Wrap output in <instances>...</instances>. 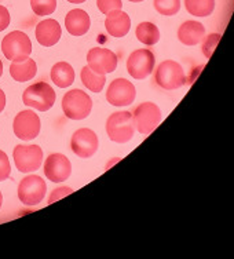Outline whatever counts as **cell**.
Segmentation results:
<instances>
[{
	"mask_svg": "<svg viewBox=\"0 0 234 259\" xmlns=\"http://www.w3.org/2000/svg\"><path fill=\"white\" fill-rule=\"evenodd\" d=\"M2 204H3V194L0 192V208H2Z\"/></svg>",
	"mask_w": 234,
	"mask_h": 259,
	"instance_id": "34",
	"label": "cell"
},
{
	"mask_svg": "<svg viewBox=\"0 0 234 259\" xmlns=\"http://www.w3.org/2000/svg\"><path fill=\"white\" fill-rule=\"evenodd\" d=\"M47 185L39 175H28L18 185V199L25 205H37L44 199Z\"/></svg>",
	"mask_w": 234,
	"mask_h": 259,
	"instance_id": "8",
	"label": "cell"
},
{
	"mask_svg": "<svg viewBox=\"0 0 234 259\" xmlns=\"http://www.w3.org/2000/svg\"><path fill=\"white\" fill-rule=\"evenodd\" d=\"M72 174V164L66 156L61 153H53L44 163V175L54 184H61L69 180Z\"/></svg>",
	"mask_w": 234,
	"mask_h": 259,
	"instance_id": "14",
	"label": "cell"
},
{
	"mask_svg": "<svg viewBox=\"0 0 234 259\" xmlns=\"http://www.w3.org/2000/svg\"><path fill=\"white\" fill-rule=\"evenodd\" d=\"M156 11L161 15H175L180 10V0H155Z\"/></svg>",
	"mask_w": 234,
	"mask_h": 259,
	"instance_id": "24",
	"label": "cell"
},
{
	"mask_svg": "<svg viewBox=\"0 0 234 259\" xmlns=\"http://www.w3.org/2000/svg\"><path fill=\"white\" fill-rule=\"evenodd\" d=\"M30 7L36 15H50L57 9V0H30Z\"/></svg>",
	"mask_w": 234,
	"mask_h": 259,
	"instance_id": "25",
	"label": "cell"
},
{
	"mask_svg": "<svg viewBox=\"0 0 234 259\" xmlns=\"http://www.w3.org/2000/svg\"><path fill=\"white\" fill-rule=\"evenodd\" d=\"M98 146H100L98 137L90 128L77 130L70 140V148L73 153L81 159H88L94 156L95 152L98 150Z\"/></svg>",
	"mask_w": 234,
	"mask_h": 259,
	"instance_id": "10",
	"label": "cell"
},
{
	"mask_svg": "<svg viewBox=\"0 0 234 259\" xmlns=\"http://www.w3.org/2000/svg\"><path fill=\"white\" fill-rule=\"evenodd\" d=\"M51 80L60 89H66L75 81V70L68 62H57L51 68Z\"/></svg>",
	"mask_w": 234,
	"mask_h": 259,
	"instance_id": "20",
	"label": "cell"
},
{
	"mask_svg": "<svg viewBox=\"0 0 234 259\" xmlns=\"http://www.w3.org/2000/svg\"><path fill=\"white\" fill-rule=\"evenodd\" d=\"M11 174L10 160L3 150H0V182L6 181Z\"/></svg>",
	"mask_w": 234,
	"mask_h": 259,
	"instance_id": "28",
	"label": "cell"
},
{
	"mask_svg": "<svg viewBox=\"0 0 234 259\" xmlns=\"http://www.w3.org/2000/svg\"><path fill=\"white\" fill-rule=\"evenodd\" d=\"M184 7L195 17H208L215 10V0H184Z\"/></svg>",
	"mask_w": 234,
	"mask_h": 259,
	"instance_id": "23",
	"label": "cell"
},
{
	"mask_svg": "<svg viewBox=\"0 0 234 259\" xmlns=\"http://www.w3.org/2000/svg\"><path fill=\"white\" fill-rule=\"evenodd\" d=\"M81 83L92 93H101L104 90L105 83H106V75H98L90 66H83V69L80 72Z\"/></svg>",
	"mask_w": 234,
	"mask_h": 259,
	"instance_id": "21",
	"label": "cell"
},
{
	"mask_svg": "<svg viewBox=\"0 0 234 259\" xmlns=\"http://www.w3.org/2000/svg\"><path fill=\"white\" fill-rule=\"evenodd\" d=\"M40 119L32 110H22L15 116L14 123H13V130L17 138L22 141H32L40 133Z\"/></svg>",
	"mask_w": 234,
	"mask_h": 259,
	"instance_id": "12",
	"label": "cell"
},
{
	"mask_svg": "<svg viewBox=\"0 0 234 259\" xmlns=\"http://www.w3.org/2000/svg\"><path fill=\"white\" fill-rule=\"evenodd\" d=\"M136 90L130 80L115 79L106 91V100L113 106H128L135 101Z\"/></svg>",
	"mask_w": 234,
	"mask_h": 259,
	"instance_id": "11",
	"label": "cell"
},
{
	"mask_svg": "<svg viewBox=\"0 0 234 259\" xmlns=\"http://www.w3.org/2000/svg\"><path fill=\"white\" fill-rule=\"evenodd\" d=\"M156 83L164 90H176L188 83L183 68L175 61H163L156 69Z\"/></svg>",
	"mask_w": 234,
	"mask_h": 259,
	"instance_id": "4",
	"label": "cell"
},
{
	"mask_svg": "<svg viewBox=\"0 0 234 259\" xmlns=\"http://www.w3.org/2000/svg\"><path fill=\"white\" fill-rule=\"evenodd\" d=\"M97 6L102 14H108L113 10H121V0H97Z\"/></svg>",
	"mask_w": 234,
	"mask_h": 259,
	"instance_id": "27",
	"label": "cell"
},
{
	"mask_svg": "<svg viewBox=\"0 0 234 259\" xmlns=\"http://www.w3.org/2000/svg\"><path fill=\"white\" fill-rule=\"evenodd\" d=\"M220 35L219 33H211L209 36H207L204 39V43H203V53L207 58H211V55L216 49V46L219 43Z\"/></svg>",
	"mask_w": 234,
	"mask_h": 259,
	"instance_id": "26",
	"label": "cell"
},
{
	"mask_svg": "<svg viewBox=\"0 0 234 259\" xmlns=\"http://www.w3.org/2000/svg\"><path fill=\"white\" fill-rule=\"evenodd\" d=\"M204 36L205 28L199 21H184L178 29V39L184 46H197Z\"/></svg>",
	"mask_w": 234,
	"mask_h": 259,
	"instance_id": "17",
	"label": "cell"
},
{
	"mask_svg": "<svg viewBox=\"0 0 234 259\" xmlns=\"http://www.w3.org/2000/svg\"><path fill=\"white\" fill-rule=\"evenodd\" d=\"M36 72H37V65L29 57L24 61H13L10 65L11 77L20 83L33 79L36 76Z\"/></svg>",
	"mask_w": 234,
	"mask_h": 259,
	"instance_id": "19",
	"label": "cell"
},
{
	"mask_svg": "<svg viewBox=\"0 0 234 259\" xmlns=\"http://www.w3.org/2000/svg\"><path fill=\"white\" fill-rule=\"evenodd\" d=\"M2 51L7 60L24 61L32 53V41L26 33L14 30L2 40Z\"/></svg>",
	"mask_w": 234,
	"mask_h": 259,
	"instance_id": "5",
	"label": "cell"
},
{
	"mask_svg": "<svg viewBox=\"0 0 234 259\" xmlns=\"http://www.w3.org/2000/svg\"><path fill=\"white\" fill-rule=\"evenodd\" d=\"M91 20L90 15L87 14L84 10L75 9L70 10L65 17V26L66 30L72 36H83L85 35L90 29Z\"/></svg>",
	"mask_w": 234,
	"mask_h": 259,
	"instance_id": "18",
	"label": "cell"
},
{
	"mask_svg": "<svg viewBox=\"0 0 234 259\" xmlns=\"http://www.w3.org/2000/svg\"><path fill=\"white\" fill-rule=\"evenodd\" d=\"M87 64L98 75H108L117 68V57L113 51L94 47L87 54Z\"/></svg>",
	"mask_w": 234,
	"mask_h": 259,
	"instance_id": "13",
	"label": "cell"
},
{
	"mask_svg": "<svg viewBox=\"0 0 234 259\" xmlns=\"http://www.w3.org/2000/svg\"><path fill=\"white\" fill-rule=\"evenodd\" d=\"M106 133L110 141L116 144H127L135 134V124L132 113L116 112L106 120Z\"/></svg>",
	"mask_w": 234,
	"mask_h": 259,
	"instance_id": "1",
	"label": "cell"
},
{
	"mask_svg": "<svg viewBox=\"0 0 234 259\" xmlns=\"http://www.w3.org/2000/svg\"><path fill=\"white\" fill-rule=\"evenodd\" d=\"M72 192H73V190L70 189V188H58V189H54L53 190V193H51L50 199H49V204L54 203V201H57V200L61 199V197H65V196L70 194Z\"/></svg>",
	"mask_w": 234,
	"mask_h": 259,
	"instance_id": "29",
	"label": "cell"
},
{
	"mask_svg": "<svg viewBox=\"0 0 234 259\" xmlns=\"http://www.w3.org/2000/svg\"><path fill=\"white\" fill-rule=\"evenodd\" d=\"M105 28L113 37H123L131 29L130 15L121 10H113L106 14Z\"/></svg>",
	"mask_w": 234,
	"mask_h": 259,
	"instance_id": "16",
	"label": "cell"
},
{
	"mask_svg": "<svg viewBox=\"0 0 234 259\" xmlns=\"http://www.w3.org/2000/svg\"><path fill=\"white\" fill-rule=\"evenodd\" d=\"M92 109L90 95L83 90L75 89L68 91L62 98V110L68 119L83 120L88 117Z\"/></svg>",
	"mask_w": 234,
	"mask_h": 259,
	"instance_id": "2",
	"label": "cell"
},
{
	"mask_svg": "<svg viewBox=\"0 0 234 259\" xmlns=\"http://www.w3.org/2000/svg\"><path fill=\"white\" fill-rule=\"evenodd\" d=\"M128 2H132V3H141V2H144V0H128Z\"/></svg>",
	"mask_w": 234,
	"mask_h": 259,
	"instance_id": "35",
	"label": "cell"
},
{
	"mask_svg": "<svg viewBox=\"0 0 234 259\" xmlns=\"http://www.w3.org/2000/svg\"><path fill=\"white\" fill-rule=\"evenodd\" d=\"M36 40L39 41V45L43 47H51L55 46L60 41L62 36V29L58 21L55 20H44L37 24L36 26Z\"/></svg>",
	"mask_w": 234,
	"mask_h": 259,
	"instance_id": "15",
	"label": "cell"
},
{
	"mask_svg": "<svg viewBox=\"0 0 234 259\" xmlns=\"http://www.w3.org/2000/svg\"><path fill=\"white\" fill-rule=\"evenodd\" d=\"M155 54L149 49H139L131 53L127 60V70L136 80L146 79L155 69Z\"/></svg>",
	"mask_w": 234,
	"mask_h": 259,
	"instance_id": "9",
	"label": "cell"
},
{
	"mask_svg": "<svg viewBox=\"0 0 234 259\" xmlns=\"http://www.w3.org/2000/svg\"><path fill=\"white\" fill-rule=\"evenodd\" d=\"M17 169L28 174L40 168L43 161V150L39 145H17L13 150Z\"/></svg>",
	"mask_w": 234,
	"mask_h": 259,
	"instance_id": "7",
	"label": "cell"
},
{
	"mask_svg": "<svg viewBox=\"0 0 234 259\" xmlns=\"http://www.w3.org/2000/svg\"><path fill=\"white\" fill-rule=\"evenodd\" d=\"M55 98L57 95H55L54 89L45 81H39V83L29 85L22 94L24 104L33 109H37L39 112L50 110L54 106Z\"/></svg>",
	"mask_w": 234,
	"mask_h": 259,
	"instance_id": "3",
	"label": "cell"
},
{
	"mask_svg": "<svg viewBox=\"0 0 234 259\" xmlns=\"http://www.w3.org/2000/svg\"><path fill=\"white\" fill-rule=\"evenodd\" d=\"M9 25H10V13L5 6L0 5V32H3Z\"/></svg>",
	"mask_w": 234,
	"mask_h": 259,
	"instance_id": "30",
	"label": "cell"
},
{
	"mask_svg": "<svg viewBox=\"0 0 234 259\" xmlns=\"http://www.w3.org/2000/svg\"><path fill=\"white\" fill-rule=\"evenodd\" d=\"M136 39L145 46H155L160 40L159 28L152 22H141L135 30Z\"/></svg>",
	"mask_w": 234,
	"mask_h": 259,
	"instance_id": "22",
	"label": "cell"
},
{
	"mask_svg": "<svg viewBox=\"0 0 234 259\" xmlns=\"http://www.w3.org/2000/svg\"><path fill=\"white\" fill-rule=\"evenodd\" d=\"M2 75H3V62L0 60V77H2Z\"/></svg>",
	"mask_w": 234,
	"mask_h": 259,
	"instance_id": "33",
	"label": "cell"
},
{
	"mask_svg": "<svg viewBox=\"0 0 234 259\" xmlns=\"http://www.w3.org/2000/svg\"><path fill=\"white\" fill-rule=\"evenodd\" d=\"M69 3H73V5H81V3H84L85 0H68Z\"/></svg>",
	"mask_w": 234,
	"mask_h": 259,
	"instance_id": "32",
	"label": "cell"
},
{
	"mask_svg": "<svg viewBox=\"0 0 234 259\" xmlns=\"http://www.w3.org/2000/svg\"><path fill=\"white\" fill-rule=\"evenodd\" d=\"M6 94L5 91H2V89H0V113L3 112V109L6 108Z\"/></svg>",
	"mask_w": 234,
	"mask_h": 259,
	"instance_id": "31",
	"label": "cell"
},
{
	"mask_svg": "<svg viewBox=\"0 0 234 259\" xmlns=\"http://www.w3.org/2000/svg\"><path fill=\"white\" fill-rule=\"evenodd\" d=\"M132 119H134L135 130H138V133L149 135L161 123L163 116L157 105L153 102H144L135 108L132 112Z\"/></svg>",
	"mask_w": 234,
	"mask_h": 259,
	"instance_id": "6",
	"label": "cell"
}]
</instances>
